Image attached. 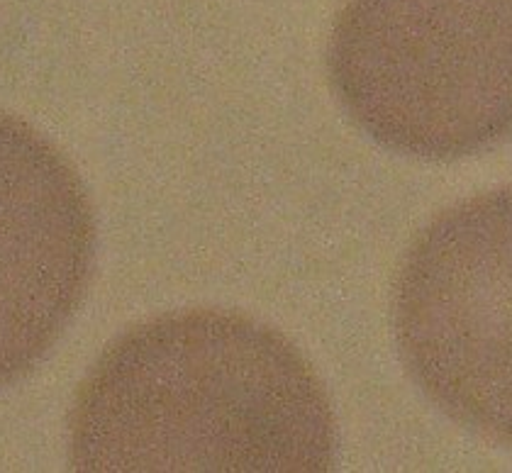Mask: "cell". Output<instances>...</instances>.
<instances>
[{
	"instance_id": "cell-1",
	"label": "cell",
	"mask_w": 512,
	"mask_h": 473,
	"mask_svg": "<svg viewBox=\"0 0 512 473\" xmlns=\"http://www.w3.org/2000/svg\"><path fill=\"white\" fill-rule=\"evenodd\" d=\"M69 456L79 471H327L330 395L269 325L196 308L139 322L76 391Z\"/></svg>"
},
{
	"instance_id": "cell-2",
	"label": "cell",
	"mask_w": 512,
	"mask_h": 473,
	"mask_svg": "<svg viewBox=\"0 0 512 473\" xmlns=\"http://www.w3.org/2000/svg\"><path fill=\"white\" fill-rule=\"evenodd\" d=\"M330 79L378 144L461 159L512 135V0H349Z\"/></svg>"
},
{
	"instance_id": "cell-3",
	"label": "cell",
	"mask_w": 512,
	"mask_h": 473,
	"mask_svg": "<svg viewBox=\"0 0 512 473\" xmlns=\"http://www.w3.org/2000/svg\"><path fill=\"white\" fill-rule=\"evenodd\" d=\"M410 374L452 420L512 447V186L439 213L395 286Z\"/></svg>"
},
{
	"instance_id": "cell-4",
	"label": "cell",
	"mask_w": 512,
	"mask_h": 473,
	"mask_svg": "<svg viewBox=\"0 0 512 473\" xmlns=\"http://www.w3.org/2000/svg\"><path fill=\"white\" fill-rule=\"evenodd\" d=\"M96 222L71 161L0 113V388L35 369L79 308Z\"/></svg>"
}]
</instances>
